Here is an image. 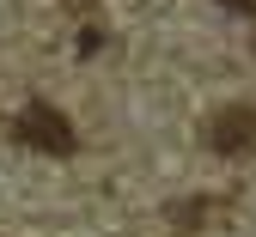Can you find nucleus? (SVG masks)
I'll return each mask as SVG.
<instances>
[{
    "mask_svg": "<svg viewBox=\"0 0 256 237\" xmlns=\"http://www.w3.org/2000/svg\"><path fill=\"white\" fill-rule=\"evenodd\" d=\"M226 6H232V12H256V0H226Z\"/></svg>",
    "mask_w": 256,
    "mask_h": 237,
    "instance_id": "3",
    "label": "nucleus"
},
{
    "mask_svg": "<svg viewBox=\"0 0 256 237\" xmlns=\"http://www.w3.org/2000/svg\"><path fill=\"white\" fill-rule=\"evenodd\" d=\"M202 140H208V152H220V158H244V152L256 146V110H250V104H226V110H214Z\"/></svg>",
    "mask_w": 256,
    "mask_h": 237,
    "instance_id": "2",
    "label": "nucleus"
},
{
    "mask_svg": "<svg viewBox=\"0 0 256 237\" xmlns=\"http://www.w3.org/2000/svg\"><path fill=\"white\" fill-rule=\"evenodd\" d=\"M12 140L30 146V152L74 158V152H80V128L68 122V110H55V104H43V97H30V104L18 110V122H12Z\"/></svg>",
    "mask_w": 256,
    "mask_h": 237,
    "instance_id": "1",
    "label": "nucleus"
}]
</instances>
